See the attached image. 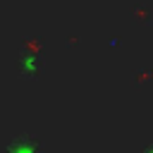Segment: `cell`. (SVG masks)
<instances>
[{"mask_svg": "<svg viewBox=\"0 0 153 153\" xmlns=\"http://www.w3.org/2000/svg\"><path fill=\"white\" fill-rule=\"evenodd\" d=\"M5 153H43V141L31 131H17L7 139Z\"/></svg>", "mask_w": 153, "mask_h": 153, "instance_id": "obj_1", "label": "cell"}]
</instances>
